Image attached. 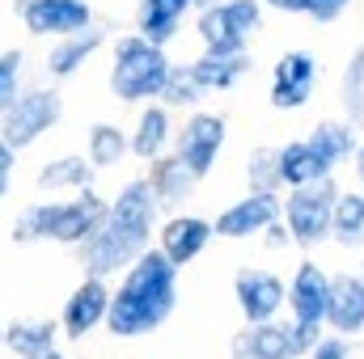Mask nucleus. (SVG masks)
Listing matches in <instances>:
<instances>
[{
	"label": "nucleus",
	"mask_w": 364,
	"mask_h": 359,
	"mask_svg": "<svg viewBox=\"0 0 364 359\" xmlns=\"http://www.w3.org/2000/svg\"><path fill=\"white\" fill-rule=\"evenodd\" d=\"M157 224H161V203H157L149 178L123 182L114 203H106V216L93 228V237L77 245L85 275H97V279L123 275L149 250V241L157 237Z\"/></svg>",
	"instance_id": "obj_1"
},
{
	"label": "nucleus",
	"mask_w": 364,
	"mask_h": 359,
	"mask_svg": "<svg viewBox=\"0 0 364 359\" xmlns=\"http://www.w3.org/2000/svg\"><path fill=\"white\" fill-rule=\"evenodd\" d=\"M178 304V267L161 250H144L132 267L123 270L119 287L110 292V313L106 330L114 338H144L157 326L170 321Z\"/></svg>",
	"instance_id": "obj_2"
},
{
	"label": "nucleus",
	"mask_w": 364,
	"mask_h": 359,
	"mask_svg": "<svg viewBox=\"0 0 364 359\" xmlns=\"http://www.w3.org/2000/svg\"><path fill=\"white\" fill-rule=\"evenodd\" d=\"M106 216V199L97 190H77V199H55V203H30L17 224H13V241L34 245V241H55V245H81L90 241L93 228Z\"/></svg>",
	"instance_id": "obj_3"
},
{
	"label": "nucleus",
	"mask_w": 364,
	"mask_h": 359,
	"mask_svg": "<svg viewBox=\"0 0 364 359\" xmlns=\"http://www.w3.org/2000/svg\"><path fill=\"white\" fill-rule=\"evenodd\" d=\"M170 55L166 47L149 43L144 34H127L114 43V64H110V93L127 106H144L161 97L166 77H170Z\"/></svg>",
	"instance_id": "obj_4"
},
{
	"label": "nucleus",
	"mask_w": 364,
	"mask_h": 359,
	"mask_svg": "<svg viewBox=\"0 0 364 359\" xmlns=\"http://www.w3.org/2000/svg\"><path fill=\"white\" fill-rule=\"evenodd\" d=\"M335 199H339V186L331 178L305 182V186H288V194H284V224L292 233V245L314 250V245L331 241Z\"/></svg>",
	"instance_id": "obj_5"
},
{
	"label": "nucleus",
	"mask_w": 364,
	"mask_h": 359,
	"mask_svg": "<svg viewBox=\"0 0 364 359\" xmlns=\"http://www.w3.org/2000/svg\"><path fill=\"white\" fill-rule=\"evenodd\" d=\"M195 13L199 43L208 51H246L250 34L263 26V0H212Z\"/></svg>",
	"instance_id": "obj_6"
},
{
	"label": "nucleus",
	"mask_w": 364,
	"mask_h": 359,
	"mask_svg": "<svg viewBox=\"0 0 364 359\" xmlns=\"http://www.w3.org/2000/svg\"><path fill=\"white\" fill-rule=\"evenodd\" d=\"M326 300H331V275L318 267V263H301L296 275L288 279V326L296 334V343L309 351L318 338H322V326H326Z\"/></svg>",
	"instance_id": "obj_7"
},
{
	"label": "nucleus",
	"mask_w": 364,
	"mask_h": 359,
	"mask_svg": "<svg viewBox=\"0 0 364 359\" xmlns=\"http://www.w3.org/2000/svg\"><path fill=\"white\" fill-rule=\"evenodd\" d=\"M60 118H64V97L55 89H21L13 97V106L0 114V136L21 153L38 144Z\"/></svg>",
	"instance_id": "obj_8"
},
{
	"label": "nucleus",
	"mask_w": 364,
	"mask_h": 359,
	"mask_svg": "<svg viewBox=\"0 0 364 359\" xmlns=\"http://www.w3.org/2000/svg\"><path fill=\"white\" fill-rule=\"evenodd\" d=\"M225 118L220 114H208V110H191V118L174 131V153L182 157V165H191L195 178H208L220 148H225Z\"/></svg>",
	"instance_id": "obj_9"
},
{
	"label": "nucleus",
	"mask_w": 364,
	"mask_h": 359,
	"mask_svg": "<svg viewBox=\"0 0 364 359\" xmlns=\"http://www.w3.org/2000/svg\"><path fill=\"white\" fill-rule=\"evenodd\" d=\"M106 313H110V287H106V279L85 275L73 287V296L64 300V309H60V334L73 338V343H81V338H90L97 326H106Z\"/></svg>",
	"instance_id": "obj_10"
},
{
	"label": "nucleus",
	"mask_w": 364,
	"mask_h": 359,
	"mask_svg": "<svg viewBox=\"0 0 364 359\" xmlns=\"http://www.w3.org/2000/svg\"><path fill=\"white\" fill-rule=\"evenodd\" d=\"M17 17L38 38H64L93 26V9L85 0H17Z\"/></svg>",
	"instance_id": "obj_11"
},
{
	"label": "nucleus",
	"mask_w": 364,
	"mask_h": 359,
	"mask_svg": "<svg viewBox=\"0 0 364 359\" xmlns=\"http://www.w3.org/2000/svg\"><path fill=\"white\" fill-rule=\"evenodd\" d=\"M233 300L246 321H275L279 309L288 304V287L275 270L263 267H242L233 275Z\"/></svg>",
	"instance_id": "obj_12"
},
{
	"label": "nucleus",
	"mask_w": 364,
	"mask_h": 359,
	"mask_svg": "<svg viewBox=\"0 0 364 359\" xmlns=\"http://www.w3.org/2000/svg\"><path fill=\"white\" fill-rule=\"evenodd\" d=\"M284 216V203L279 194H267V190H250L246 199L229 203L220 216H216V237H229V241H246V237H259L267 233V224H275Z\"/></svg>",
	"instance_id": "obj_13"
},
{
	"label": "nucleus",
	"mask_w": 364,
	"mask_h": 359,
	"mask_svg": "<svg viewBox=\"0 0 364 359\" xmlns=\"http://www.w3.org/2000/svg\"><path fill=\"white\" fill-rule=\"evenodd\" d=\"M314 85H318V60L309 51H284L272 68V106L301 110V106H309Z\"/></svg>",
	"instance_id": "obj_14"
},
{
	"label": "nucleus",
	"mask_w": 364,
	"mask_h": 359,
	"mask_svg": "<svg viewBox=\"0 0 364 359\" xmlns=\"http://www.w3.org/2000/svg\"><path fill=\"white\" fill-rule=\"evenodd\" d=\"M212 237H216V228H212V220H203V216H170V220L157 224V250H161L174 267L195 263V258L208 250Z\"/></svg>",
	"instance_id": "obj_15"
},
{
	"label": "nucleus",
	"mask_w": 364,
	"mask_h": 359,
	"mask_svg": "<svg viewBox=\"0 0 364 359\" xmlns=\"http://www.w3.org/2000/svg\"><path fill=\"white\" fill-rule=\"evenodd\" d=\"M305 347L296 343L292 326L279 321H246V330L233 338V359H301Z\"/></svg>",
	"instance_id": "obj_16"
},
{
	"label": "nucleus",
	"mask_w": 364,
	"mask_h": 359,
	"mask_svg": "<svg viewBox=\"0 0 364 359\" xmlns=\"http://www.w3.org/2000/svg\"><path fill=\"white\" fill-rule=\"evenodd\" d=\"M174 118H170V106L166 101H144V110H140V118H136V127L127 131V140H132V157H140V161H157V157H166V153H174Z\"/></svg>",
	"instance_id": "obj_17"
},
{
	"label": "nucleus",
	"mask_w": 364,
	"mask_h": 359,
	"mask_svg": "<svg viewBox=\"0 0 364 359\" xmlns=\"http://www.w3.org/2000/svg\"><path fill=\"white\" fill-rule=\"evenodd\" d=\"M326 326L335 334H360L364 330V279L360 275H331Z\"/></svg>",
	"instance_id": "obj_18"
},
{
	"label": "nucleus",
	"mask_w": 364,
	"mask_h": 359,
	"mask_svg": "<svg viewBox=\"0 0 364 359\" xmlns=\"http://www.w3.org/2000/svg\"><path fill=\"white\" fill-rule=\"evenodd\" d=\"M102 43H106V34H102L97 26H85V30H77V34H64V38H55V47L47 51V72H51L55 81H68V77H77V72L90 64L93 55L102 51Z\"/></svg>",
	"instance_id": "obj_19"
},
{
	"label": "nucleus",
	"mask_w": 364,
	"mask_h": 359,
	"mask_svg": "<svg viewBox=\"0 0 364 359\" xmlns=\"http://www.w3.org/2000/svg\"><path fill=\"white\" fill-rule=\"evenodd\" d=\"M275 165H279V182L284 186H305V182H322L335 174V165L305 140H288L284 148H275Z\"/></svg>",
	"instance_id": "obj_20"
},
{
	"label": "nucleus",
	"mask_w": 364,
	"mask_h": 359,
	"mask_svg": "<svg viewBox=\"0 0 364 359\" xmlns=\"http://www.w3.org/2000/svg\"><path fill=\"white\" fill-rule=\"evenodd\" d=\"M195 9H199V0H140V9H136V34H144L149 43L166 47L178 34L182 17L195 13Z\"/></svg>",
	"instance_id": "obj_21"
},
{
	"label": "nucleus",
	"mask_w": 364,
	"mask_h": 359,
	"mask_svg": "<svg viewBox=\"0 0 364 359\" xmlns=\"http://www.w3.org/2000/svg\"><path fill=\"white\" fill-rule=\"evenodd\" d=\"M195 182L199 178L191 174V165H182L178 153H166V157L149 161V186H153V194H157L161 207H174L182 199H191Z\"/></svg>",
	"instance_id": "obj_22"
},
{
	"label": "nucleus",
	"mask_w": 364,
	"mask_h": 359,
	"mask_svg": "<svg viewBox=\"0 0 364 359\" xmlns=\"http://www.w3.org/2000/svg\"><path fill=\"white\" fill-rule=\"evenodd\" d=\"M191 68H195L199 85L208 93L212 89H233V85L250 72V55H246V51H208V47H203V55H199Z\"/></svg>",
	"instance_id": "obj_23"
},
{
	"label": "nucleus",
	"mask_w": 364,
	"mask_h": 359,
	"mask_svg": "<svg viewBox=\"0 0 364 359\" xmlns=\"http://www.w3.org/2000/svg\"><path fill=\"white\" fill-rule=\"evenodd\" d=\"M55 334H60L55 321L26 317V321L4 326V347H9L13 355H21V359H38V355H47V351H55Z\"/></svg>",
	"instance_id": "obj_24"
},
{
	"label": "nucleus",
	"mask_w": 364,
	"mask_h": 359,
	"mask_svg": "<svg viewBox=\"0 0 364 359\" xmlns=\"http://www.w3.org/2000/svg\"><path fill=\"white\" fill-rule=\"evenodd\" d=\"M93 178H97V165L90 157H55L38 170V186L43 190H90Z\"/></svg>",
	"instance_id": "obj_25"
},
{
	"label": "nucleus",
	"mask_w": 364,
	"mask_h": 359,
	"mask_svg": "<svg viewBox=\"0 0 364 359\" xmlns=\"http://www.w3.org/2000/svg\"><path fill=\"white\" fill-rule=\"evenodd\" d=\"M331 241H339L343 250L364 245V190H339L335 220H331Z\"/></svg>",
	"instance_id": "obj_26"
},
{
	"label": "nucleus",
	"mask_w": 364,
	"mask_h": 359,
	"mask_svg": "<svg viewBox=\"0 0 364 359\" xmlns=\"http://www.w3.org/2000/svg\"><path fill=\"white\" fill-rule=\"evenodd\" d=\"M127 153H132V140H127L123 127H114V123H93L90 127V136H85V157H90L97 170L123 165Z\"/></svg>",
	"instance_id": "obj_27"
},
{
	"label": "nucleus",
	"mask_w": 364,
	"mask_h": 359,
	"mask_svg": "<svg viewBox=\"0 0 364 359\" xmlns=\"http://www.w3.org/2000/svg\"><path fill=\"white\" fill-rule=\"evenodd\" d=\"M309 144L339 170L348 157H356V144H360V140H356V127H352V123L331 118V123H318V127L309 131Z\"/></svg>",
	"instance_id": "obj_28"
},
{
	"label": "nucleus",
	"mask_w": 364,
	"mask_h": 359,
	"mask_svg": "<svg viewBox=\"0 0 364 359\" xmlns=\"http://www.w3.org/2000/svg\"><path fill=\"white\" fill-rule=\"evenodd\" d=\"M339 101H343V114L348 123L364 131V43L356 47V55L348 60L343 68V89H339Z\"/></svg>",
	"instance_id": "obj_29"
},
{
	"label": "nucleus",
	"mask_w": 364,
	"mask_h": 359,
	"mask_svg": "<svg viewBox=\"0 0 364 359\" xmlns=\"http://www.w3.org/2000/svg\"><path fill=\"white\" fill-rule=\"evenodd\" d=\"M203 85H199V77H195V68L191 64H174L170 68V77H166V89H161V101L170 106V110H195L199 101H203Z\"/></svg>",
	"instance_id": "obj_30"
},
{
	"label": "nucleus",
	"mask_w": 364,
	"mask_h": 359,
	"mask_svg": "<svg viewBox=\"0 0 364 359\" xmlns=\"http://www.w3.org/2000/svg\"><path fill=\"white\" fill-rule=\"evenodd\" d=\"M246 182H250V190H267V194H279V190H284L279 165H275V148L250 153V161H246Z\"/></svg>",
	"instance_id": "obj_31"
},
{
	"label": "nucleus",
	"mask_w": 364,
	"mask_h": 359,
	"mask_svg": "<svg viewBox=\"0 0 364 359\" xmlns=\"http://www.w3.org/2000/svg\"><path fill=\"white\" fill-rule=\"evenodd\" d=\"M17 93H21V51H4L0 55V114L13 106Z\"/></svg>",
	"instance_id": "obj_32"
},
{
	"label": "nucleus",
	"mask_w": 364,
	"mask_h": 359,
	"mask_svg": "<svg viewBox=\"0 0 364 359\" xmlns=\"http://www.w3.org/2000/svg\"><path fill=\"white\" fill-rule=\"evenodd\" d=\"M348 4H352V0H309V4H305V17H314L318 26H331V21H339V17L348 13Z\"/></svg>",
	"instance_id": "obj_33"
},
{
	"label": "nucleus",
	"mask_w": 364,
	"mask_h": 359,
	"mask_svg": "<svg viewBox=\"0 0 364 359\" xmlns=\"http://www.w3.org/2000/svg\"><path fill=\"white\" fill-rule=\"evenodd\" d=\"M305 359H352V351H348L343 334H331V338H318V343L305 351Z\"/></svg>",
	"instance_id": "obj_34"
},
{
	"label": "nucleus",
	"mask_w": 364,
	"mask_h": 359,
	"mask_svg": "<svg viewBox=\"0 0 364 359\" xmlns=\"http://www.w3.org/2000/svg\"><path fill=\"white\" fill-rule=\"evenodd\" d=\"M267 250H284V245H292V233H288V224H284V216L275 220V224H267Z\"/></svg>",
	"instance_id": "obj_35"
},
{
	"label": "nucleus",
	"mask_w": 364,
	"mask_h": 359,
	"mask_svg": "<svg viewBox=\"0 0 364 359\" xmlns=\"http://www.w3.org/2000/svg\"><path fill=\"white\" fill-rule=\"evenodd\" d=\"M267 9H275V13H305V4L309 0H263Z\"/></svg>",
	"instance_id": "obj_36"
},
{
	"label": "nucleus",
	"mask_w": 364,
	"mask_h": 359,
	"mask_svg": "<svg viewBox=\"0 0 364 359\" xmlns=\"http://www.w3.org/2000/svg\"><path fill=\"white\" fill-rule=\"evenodd\" d=\"M13 165H17V148H13V144H9V140H4V136H0V170H4V174H9V170H13Z\"/></svg>",
	"instance_id": "obj_37"
},
{
	"label": "nucleus",
	"mask_w": 364,
	"mask_h": 359,
	"mask_svg": "<svg viewBox=\"0 0 364 359\" xmlns=\"http://www.w3.org/2000/svg\"><path fill=\"white\" fill-rule=\"evenodd\" d=\"M356 178H360V186H364V140L356 144Z\"/></svg>",
	"instance_id": "obj_38"
},
{
	"label": "nucleus",
	"mask_w": 364,
	"mask_h": 359,
	"mask_svg": "<svg viewBox=\"0 0 364 359\" xmlns=\"http://www.w3.org/2000/svg\"><path fill=\"white\" fill-rule=\"evenodd\" d=\"M4 194H9V174L0 170V199H4Z\"/></svg>",
	"instance_id": "obj_39"
},
{
	"label": "nucleus",
	"mask_w": 364,
	"mask_h": 359,
	"mask_svg": "<svg viewBox=\"0 0 364 359\" xmlns=\"http://www.w3.org/2000/svg\"><path fill=\"white\" fill-rule=\"evenodd\" d=\"M38 359H68L64 351H47V355H38Z\"/></svg>",
	"instance_id": "obj_40"
},
{
	"label": "nucleus",
	"mask_w": 364,
	"mask_h": 359,
	"mask_svg": "<svg viewBox=\"0 0 364 359\" xmlns=\"http://www.w3.org/2000/svg\"><path fill=\"white\" fill-rule=\"evenodd\" d=\"M0 347H4V326H0Z\"/></svg>",
	"instance_id": "obj_41"
},
{
	"label": "nucleus",
	"mask_w": 364,
	"mask_h": 359,
	"mask_svg": "<svg viewBox=\"0 0 364 359\" xmlns=\"http://www.w3.org/2000/svg\"><path fill=\"white\" fill-rule=\"evenodd\" d=\"M360 279H364V263H360Z\"/></svg>",
	"instance_id": "obj_42"
}]
</instances>
